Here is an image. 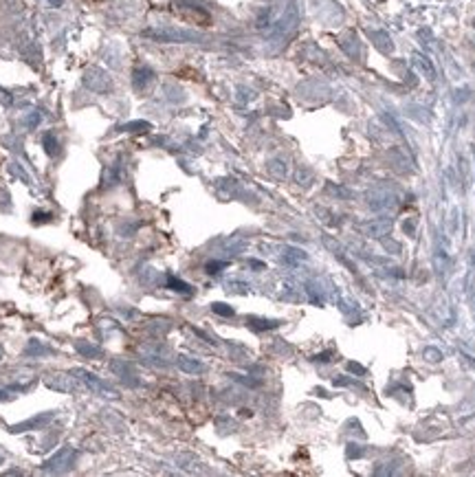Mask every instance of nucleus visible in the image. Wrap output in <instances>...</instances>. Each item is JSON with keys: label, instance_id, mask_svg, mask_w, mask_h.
Here are the masks:
<instances>
[{"label": "nucleus", "instance_id": "12", "mask_svg": "<svg viewBox=\"0 0 475 477\" xmlns=\"http://www.w3.org/2000/svg\"><path fill=\"white\" fill-rule=\"evenodd\" d=\"M33 218H36L38 222H46V218H51V216H49V214H42V211H36V214H33Z\"/></svg>", "mask_w": 475, "mask_h": 477}, {"label": "nucleus", "instance_id": "15", "mask_svg": "<svg viewBox=\"0 0 475 477\" xmlns=\"http://www.w3.org/2000/svg\"><path fill=\"white\" fill-rule=\"evenodd\" d=\"M0 464H3V455H0Z\"/></svg>", "mask_w": 475, "mask_h": 477}, {"label": "nucleus", "instance_id": "5", "mask_svg": "<svg viewBox=\"0 0 475 477\" xmlns=\"http://www.w3.org/2000/svg\"><path fill=\"white\" fill-rule=\"evenodd\" d=\"M55 418V414L49 412V414H40L36 416V418H29V420H24V422H20V425H13L11 427V431L13 433H20V431H29V429H40V427H44V425H49V422Z\"/></svg>", "mask_w": 475, "mask_h": 477}, {"label": "nucleus", "instance_id": "11", "mask_svg": "<svg viewBox=\"0 0 475 477\" xmlns=\"http://www.w3.org/2000/svg\"><path fill=\"white\" fill-rule=\"evenodd\" d=\"M213 310H216V313H223V315H233V310L229 306H223V303H213Z\"/></svg>", "mask_w": 475, "mask_h": 477}, {"label": "nucleus", "instance_id": "14", "mask_svg": "<svg viewBox=\"0 0 475 477\" xmlns=\"http://www.w3.org/2000/svg\"><path fill=\"white\" fill-rule=\"evenodd\" d=\"M0 359H3V348H0Z\"/></svg>", "mask_w": 475, "mask_h": 477}, {"label": "nucleus", "instance_id": "1", "mask_svg": "<svg viewBox=\"0 0 475 477\" xmlns=\"http://www.w3.org/2000/svg\"><path fill=\"white\" fill-rule=\"evenodd\" d=\"M75 460H77V451H75V449L64 447L62 451H57L51 460H46L44 464H42V468H44V471H49V473H64V471H69V468L75 464Z\"/></svg>", "mask_w": 475, "mask_h": 477}, {"label": "nucleus", "instance_id": "13", "mask_svg": "<svg viewBox=\"0 0 475 477\" xmlns=\"http://www.w3.org/2000/svg\"><path fill=\"white\" fill-rule=\"evenodd\" d=\"M7 398H11V394L7 389H0V400H7Z\"/></svg>", "mask_w": 475, "mask_h": 477}, {"label": "nucleus", "instance_id": "2", "mask_svg": "<svg viewBox=\"0 0 475 477\" xmlns=\"http://www.w3.org/2000/svg\"><path fill=\"white\" fill-rule=\"evenodd\" d=\"M84 84L88 86V88L92 92H108L110 90V77H108V73L102 71V69H90V71H86V75H84Z\"/></svg>", "mask_w": 475, "mask_h": 477}, {"label": "nucleus", "instance_id": "7", "mask_svg": "<svg viewBox=\"0 0 475 477\" xmlns=\"http://www.w3.org/2000/svg\"><path fill=\"white\" fill-rule=\"evenodd\" d=\"M44 148H46V152H49V154H57L59 145H57V141H55V137H53V134H46V137H44Z\"/></svg>", "mask_w": 475, "mask_h": 477}, {"label": "nucleus", "instance_id": "6", "mask_svg": "<svg viewBox=\"0 0 475 477\" xmlns=\"http://www.w3.org/2000/svg\"><path fill=\"white\" fill-rule=\"evenodd\" d=\"M51 350L46 348V346H42L40 341H29V346H26V350H24V354H29V356H38V354H49Z\"/></svg>", "mask_w": 475, "mask_h": 477}, {"label": "nucleus", "instance_id": "8", "mask_svg": "<svg viewBox=\"0 0 475 477\" xmlns=\"http://www.w3.org/2000/svg\"><path fill=\"white\" fill-rule=\"evenodd\" d=\"M9 172H11V174H16L18 178H22L24 183H31V181H29V176H26L24 172L20 169V165H18V163H11V165H9Z\"/></svg>", "mask_w": 475, "mask_h": 477}, {"label": "nucleus", "instance_id": "10", "mask_svg": "<svg viewBox=\"0 0 475 477\" xmlns=\"http://www.w3.org/2000/svg\"><path fill=\"white\" fill-rule=\"evenodd\" d=\"M11 101H13L11 92H7V90H3V88H0V104H5V106H11Z\"/></svg>", "mask_w": 475, "mask_h": 477}, {"label": "nucleus", "instance_id": "4", "mask_svg": "<svg viewBox=\"0 0 475 477\" xmlns=\"http://www.w3.org/2000/svg\"><path fill=\"white\" fill-rule=\"evenodd\" d=\"M44 385L57 389V392H73L75 389V379H71L66 374H49L44 376Z\"/></svg>", "mask_w": 475, "mask_h": 477}, {"label": "nucleus", "instance_id": "3", "mask_svg": "<svg viewBox=\"0 0 475 477\" xmlns=\"http://www.w3.org/2000/svg\"><path fill=\"white\" fill-rule=\"evenodd\" d=\"M73 374L79 376V381H82L84 385L90 389V392H95V394H104V396H112V392L104 385L102 379H97V376H95V374H90L88 369H75Z\"/></svg>", "mask_w": 475, "mask_h": 477}, {"label": "nucleus", "instance_id": "9", "mask_svg": "<svg viewBox=\"0 0 475 477\" xmlns=\"http://www.w3.org/2000/svg\"><path fill=\"white\" fill-rule=\"evenodd\" d=\"M77 350H79V352H84L86 356H95V354H99V350L90 348V346H86V343H84V346H82V343H77Z\"/></svg>", "mask_w": 475, "mask_h": 477}]
</instances>
